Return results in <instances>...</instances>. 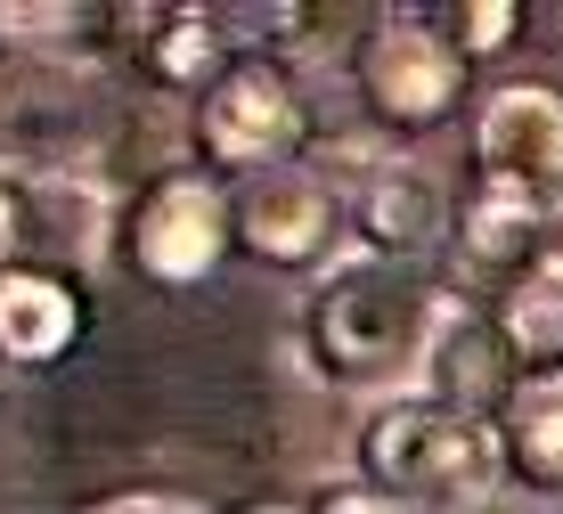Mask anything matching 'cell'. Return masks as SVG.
<instances>
[{
    "instance_id": "6da1fadb",
    "label": "cell",
    "mask_w": 563,
    "mask_h": 514,
    "mask_svg": "<svg viewBox=\"0 0 563 514\" xmlns=\"http://www.w3.org/2000/svg\"><path fill=\"white\" fill-rule=\"evenodd\" d=\"M450 310L457 303L433 286V270L376 262V253L343 245V253H327V270L302 294L310 375H319V384H343V392H376V401L417 392L424 351H433V335H441Z\"/></svg>"
},
{
    "instance_id": "7a4b0ae2",
    "label": "cell",
    "mask_w": 563,
    "mask_h": 514,
    "mask_svg": "<svg viewBox=\"0 0 563 514\" xmlns=\"http://www.w3.org/2000/svg\"><path fill=\"white\" fill-rule=\"evenodd\" d=\"M360 482L376 506L393 514H465L482 499H507V458H498V433L474 408H450L433 392H393V401H367L360 417Z\"/></svg>"
},
{
    "instance_id": "3957f363",
    "label": "cell",
    "mask_w": 563,
    "mask_h": 514,
    "mask_svg": "<svg viewBox=\"0 0 563 514\" xmlns=\"http://www.w3.org/2000/svg\"><path fill=\"white\" fill-rule=\"evenodd\" d=\"M99 131V74L82 57H9L0 66V188L90 172Z\"/></svg>"
},
{
    "instance_id": "277c9868",
    "label": "cell",
    "mask_w": 563,
    "mask_h": 514,
    "mask_svg": "<svg viewBox=\"0 0 563 514\" xmlns=\"http://www.w3.org/2000/svg\"><path fill=\"white\" fill-rule=\"evenodd\" d=\"M197 140L212 164H238V172H278L302 140V98L286 83V66L269 57H238L221 66L197 98Z\"/></svg>"
},
{
    "instance_id": "5b68a950",
    "label": "cell",
    "mask_w": 563,
    "mask_h": 514,
    "mask_svg": "<svg viewBox=\"0 0 563 514\" xmlns=\"http://www.w3.org/2000/svg\"><path fill=\"white\" fill-rule=\"evenodd\" d=\"M352 74H360V98H367V114H376V123L424 131V123H441V114L457 107L465 50L441 42L433 25H417V17H384V25L360 42Z\"/></svg>"
},
{
    "instance_id": "8992f818",
    "label": "cell",
    "mask_w": 563,
    "mask_h": 514,
    "mask_svg": "<svg viewBox=\"0 0 563 514\" xmlns=\"http://www.w3.org/2000/svg\"><path fill=\"white\" fill-rule=\"evenodd\" d=\"M474 164H482V188L555 196L563 188V90L548 83L490 90V107L474 123Z\"/></svg>"
},
{
    "instance_id": "52a82bcc",
    "label": "cell",
    "mask_w": 563,
    "mask_h": 514,
    "mask_svg": "<svg viewBox=\"0 0 563 514\" xmlns=\"http://www.w3.org/2000/svg\"><path fill=\"white\" fill-rule=\"evenodd\" d=\"M131 253L147 278L164 286H197L212 262L229 253V196L205 172H172L147 188V205L131 212Z\"/></svg>"
},
{
    "instance_id": "ba28073f",
    "label": "cell",
    "mask_w": 563,
    "mask_h": 514,
    "mask_svg": "<svg viewBox=\"0 0 563 514\" xmlns=\"http://www.w3.org/2000/svg\"><path fill=\"white\" fill-rule=\"evenodd\" d=\"M352 221H360V253L424 270L450 245V188H441V172L409 164V155H376L352 196Z\"/></svg>"
},
{
    "instance_id": "9c48e42d",
    "label": "cell",
    "mask_w": 563,
    "mask_h": 514,
    "mask_svg": "<svg viewBox=\"0 0 563 514\" xmlns=\"http://www.w3.org/2000/svg\"><path fill=\"white\" fill-rule=\"evenodd\" d=\"M335 221H343L335 181H319L302 164L245 172V188L229 196V237H245L262 262H319L335 245Z\"/></svg>"
},
{
    "instance_id": "30bf717a",
    "label": "cell",
    "mask_w": 563,
    "mask_h": 514,
    "mask_svg": "<svg viewBox=\"0 0 563 514\" xmlns=\"http://www.w3.org/2000/svg\"><path fill=\"white\" fill-rule=\"evenodd\" d=\"M498 458L507 482H522L531 499H563V368L515 375L498 392Z\"/></svg>"
},
{
    "instance_id": "8fae6325",
    "label": "cell",
    "mask_w": 563,
    "mask_h": 514,
    "mask_svg": "<svg viewBox=\"0 0 563 514\" xmlns=\"http://www.w3.org/2000/svg\"><path fill=\"white\" fill-rule=\"evenodd\" d=\"M82 310H74L66 278L49 270H0V360L9 368H42L74 343Z\"/></svg>"
},
{
    "instance_id": "7c38bea8",
    "label": "cell",
    "mask_w": 563,
    "mask_h": 514,
    "mask_svg": "<svg viewBox=\"0 0 563 514\" xmlns=\"http://www.w3.org/2000/svg\"><path fill=\"white\" fill-rule=\"evenodd\" d=\"M531 245H539V196H515V188H474V196H465L457 253L482 270V278L522 286V278H531Z\"/></svg>"
},
{
    "instance_id": "4fadbf2b",
    "label": "cell",
    "mask_w": 563,
    "mask_h": 514,
    "mask_svg": "<svg viewBox=\"0 0 563 514\" xmlns=\"http://www.w3.org/2000/svg\"><path fill=\"white\" fill-rule=\"evenodd\" d=\"M498 368H507L498 327L474 319V310H450V319H441V335H433V351H424L417 392H433V401L474 408V417H482V392H498Z\"/></svg>"
},
{
    "instance_id": "5bb4252c",
    "label": "cell",
    "mask_w": 563,
    "mask_h": 514,
    "mask_svg": "<svg viewBox=\"0 0 563 514\" xmlns=\"http://www.w3.org/2000/svg\"><path fill=\"white\" fill-rule=\"evenodd\" d=\"M16 205H25V245H33V229H42V245H57V253L74 245V262H99V253H107V212H114V196H107L99 172L16 188Z\"/></svg>"
},
{
    "instance_id": "9a60e30c",
    "label": "cell",
    "mask_w": 563,
    "mask_h": 514,
    "mask_svg": "<svg viewBox=\"0 0 563 514\" xmlns=\"http://www.w3.org/2000/svg\"><path fill=\"white\" fill-rule=\"evenodd\" d=\"M490 327H498V343H507V360L522 368H563V286L548 278H522L498 294V310H490Z\"/></svg>"
},
{
    "instance_id": "2e32d148",
    "label": "cell",
    "mask_w": 563,
    "mask_h": 514,
    "mask_svg": "<svg viewBox=\"0 0 563 514\" xmlns=\"http://www.w3.org/2000/svg\"><path fill=\"white\" fill-rule=\"evenodd\" d=\"M147 66L164 74V83H180V90L212 83V74H221V25H212V17H172L164 42L147 50Z\"/></svg>"
},
{
    "instance_id": "e0dca14e",
    "label": "cell",
    "mask_w": 563,
    "mask_h": 514,
    "mask_svg": "<svg viewBox=\"0 0 563 514\" xmlns=\"http://www.w3.org/2000/svg\"><path fill=\"white\" fill-rule=\"evenodd\" d=\"M457 33H465V50H474V57H490V50H507L522 33V9H515V0H465Z\"/></svg>"
},
{
    "instance_id": "ac0fdd59",
    "label": "cell",
    "mask_w": 563,
    "mask_h": 514,
    "mask_svg": "<svg viewBox=\"0 0 563 514\" xmlns=\"http://www.w3.org/2000/svg\"><path fill=\"white\" fill-rule=\"evenodd\" d=\"M531 278L563 286V188L539 205V245H531Z\"/></svg>"
},
{
    "instance_id": "d6986e66",
    "label": "cell",
    "mask_w": 563,
    "mask_h": 514,
    "mask_svg": "<svg viewBox=\"0 0 563 514\" xmlns=\"http://www.w3.org/2000/svg\"><path fill=\"white\" fill-rule=\"evenodd\" d=\"M82 514H197L188 499H172V490H123V499H99Z\"/></svg>"
},
{
    "instance_id": "ffe728a7",
    "label": "cell",
    "mask_w": 563,
    "mask_h": 514,
    "mask_svg": "<svg viewBox=\"0 0 563 514\" xmlns=\"http://www.w3.org/2000/svg\"><path fill=\"white\" fill-rule=\"evenodd\" d=\"M16 245H25V205L16 188H0V270H16Z\"/></svg>"
},
{
    "instance_id": "44dd1931",
    "label": "cell",
    "mask_w": 563,
    "mask_h": 514,
    "mask_svg": "<svg viewBox=\"0 0 563 514\" xmlns=\"http://www.w3.org/2000/svg\"><path fill=\"white\" fill-rule=\"evenodd\" d=\"M319 514H393V506H376V499H327Z\"/></svg>"
},
{
    "instance_id": "7402d4cb",
    "label": "cell",
    "mask_w": 563,
    "mask_h": 514,
    "mask_svg": "<svg viewBox=\"0 0 563 514\" xmlns=\"http://www.w3.org/2000/svg\"><path fill=\"white\" fill-rule=\"evenodd\" d=\"M465 514H531L522 499H482V506H465Z\"/></svg>"
}]
</instances>
